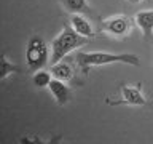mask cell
<instances>
[{
    "label": "cell",
    "mask_w": 153,
    "mask_h": 144,
    "mask_svg": "<svg viewBox=\"0 0 153 144\" xmlns=\"http://www.w3.org/2000/svg\"><path fill=\"white\" fill-rule=\"evenodd\" d=\"M70 26L74 27L75 32H78L80 35H83L86 38H93L96 35L91 22L83 16V14H70Z\"/></svg>",
    "instance_id": "ba28073f"
},
{
    "label": "cell",
    "mask_w": 153,
    "mask_h": 144,
    "mask_svg": "<svg viewBox=\"0 0 153 144\" xmlns=\"http://www.w3.org/2000/svg\"><path fill=\"white\" fill-rule=\"evenodd\" d=\"M131 29H132V21L124 14L110 16L100 22V31L112 37H126L131 34Z\"/></svg>",
    "instance_id": "277c9868"
},
{
    "label": "cell",
    "mask_w": 153,
    "mask_h": 144,
    "mask_svg": "<svg viewBox=\"0 0 153 144\" xmlns=\"http://www.w3.org/2000/svg\"><path fill=\"white\" fill-rule=\"evenodd\" d=\"M48 88H50L53 98L56 99V103L59 106H65L70 101V90H69V86L65 85V82L53 79Z\"/></svg>",
    "instance_id": "52a82bcc"
},
{
    "label": "cell",
    "mask_w": 153,
    "mask_h": 144,
    "mask_svg": "<svg viewBox=\"0 0 153 144\" xmlns=\"http://www.w3.org/2000/svg\"><path fill=\"white\" fill-rule=\"evenodd\" d=\"M61 3L70 14H86L91 11L86 0H61Z\"/></svg>",
    "instance_id": "30bf717a"
},
{
    "label": "cell",
    "mask_w": 153,
    "mask_h": 144,
    "mask_svg": "<svg viewBox=\"0 0 153 144\" xmlns=\"http://www.w3.org/2000/svg\"><path fill=\"white\" fill-rule=\"evenodd\" d=\"M76 64L83 70V74H88L91 67L108 66L113 62H123L134 67L140 66V58L134 53H107V51H78L75 56Z\"/></svg>",
    "instance_id": "6da1fadb"
},
{
    "label": "cell",
    "mask_w": 153,
    "mask_h": 144,
    "mask_svg": "<svg viewBox=\"0 0 153 144\" xmlns=\"http://www.w3.org/2000/svg\"><path fill=\"white\" fill-rule=\"evenodd\" d=\"M88 40L89 38L75 32L72 26H64V29L59 32V35H56L51 42V64L64 59L69 53L86 45Z\"/></svg>",
    "instance_id": "7a4b0ae2"
},
{
    "label": "cell",
    "mask_w": 153,
    "mask_h": 144,
    "mask_svg": "<svg viewBox=\"0 0 153 144\" xmlns=\"http://www.w3.org/2000/svg\"><path fill=\"white\" fill-rule=\"evenodd\" d=\"M110 104H126V106H137V107H142V106L147 104V99L145 96L142 94L140 88H136V86H131V85H123L121 86V98L115 103H110Z\"/></svg>",
    "instance_id": "5b68a950"
},
{
    "label": "cell",
    "mask_w": 153,
    "mask_h": 144,
    "mask_svg": "<svg viewBox=\"0 0 153 144\" xmlns=\"http://www.w3.org/2000/svg\"><path fill=\"white\" fill-rule=\"evenodd\" d=\"M13 72H18V67L13 62L8 61L7 56H2V67H0V80H5L8 75H11Z\"/></svg>",
    "instance_id": "7c38bea8"
},
{
    "label": "cell",
    "mask_w": 153,
    "mask_h": 144,
    "mask_svg": "<svg viewBox=\"0 0 153 144\" xmlns=\"http://www.w3.org/2000/svg\"><path fill=\"white\" fill-rule=\"evenodd\" d=\"M48 61H50V50L46 42L40 35H32L26 48V62L29 70H40L48 64Z\"/></svg>",
    "instance_id": "3957f363"
},
{
    "label": "cell",
    "mask_w": 153,
    "mask_h": 144,
    "mask_svg": "<svg viewBox=\"0 0 153 144\" xmlns=\"http://www.w3.org/2000/svg\"><path fill=\"white\" fill-rule=\"evenodd\" d=\"M51 74H53V79H57V80H62V82H69L74 79V69L69 62L65 61H57L53 64L51 67Z\"/></svg>",
    "instance_id": "9c48e42d"
},
{
    "label": "cell",
    "mask_w": 153,
    "mask_h": 144,
    "mask_svg": "<svg viewBox=\"0 0 153 144\" xmlns=\"http://www.w3.org/2000/svg\"><path fill=\"white\" fill-rule=\"evenodd\" d=\"M53 80V74L51 72H46V70H35V74L32 77V83L33 86H37V88H48Z\"/></svg>",
    "instance_id": "8fae6325"
},
{
    "label": "cell",
    "mask_w": 153,
    "mask_h": 144,
    "mask_svg": "<svg viewBox=\"0 0 153 144\" xmlns=\"http://www.w3.org/2000/svg\"><path fill=\"white\" fill-rule=\"evenodd\" d=\"M128 2H129V3H132V5H137V3H140L142 0H128Z\"/></svg>",
    "instance_id": "4fadbf2b"
},
{
    "label": "cell",
    "mask_w": 153,
    "mask_h": 144,
    "mask_svg": "<svg viewBox=\"0 0 153 144\" xmlns=\"http://www.w3.org/2000/svg\"><path fill=\"white\" fill-rule=\"evenodd\" d=\"M134 22L137 24V27L142 31L143 37L147 40L152 38V35H153V10H143V11L136 13Z\"/></svg>",
    "instance_id": "8992f818"
}]
</instances>
